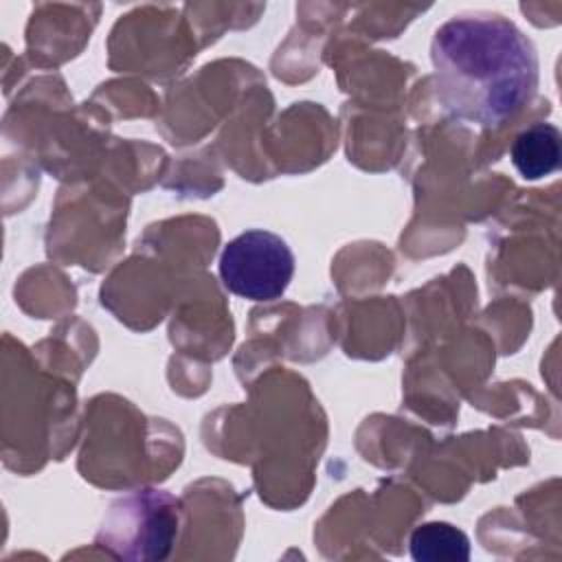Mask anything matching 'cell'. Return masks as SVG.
I'll list each match as a JSON object with an SVG mask.
<instances>
[{
  "instance_id": "3",
  "label": "cell",
  "mask_w": 562,
  "mask_h": 562,
  "mask_svg": "<svg viewBox=\"0 0 562 562\" xmlns=\"http://www.w3.org/2000/svg\"><path fill=\"white\" fill-rule=\"evenodd\" d=\"M294 277V252L277 233L252 228L231 239L220 255V279L248 301L279 299Z\"/></svg>"
},
{
  "instance_id": "2",
  "label": "cell",
  "mask_w": 562,
  "mask_h": 562,
  "mask_svg": "<svg viewBox=\"0 0 562 562\" xmlns=\"http://www.w3.org/2000/svg\"><path fill=\"white\" fill-rule=\"evenodd\" d=\"M180 503L165 490H134L116 498L97 531V544L119 560H165L178 538Z\"/></svg>"
},
{
  "instance_id": "5",
  "label": "cell",
  "mask_w": 562,
  "mask_h": 562,
  "mask_svg": "<svg viewBox=\"0 0 562 562\" xmlns=\"http://www.w3.org/2000/svg\"><path fill=\"white\" fill-rule=\"evenodd\" d=\"M411 558L417 562H468L470 538L443 520L424 522L411 533Z\"/></svg>"
},
{
  "instance_id": "4",
  "label": "cell",
  "mask_w": 562,
  "mask_h": 562,
  "mask_svg": "<svg viewBox=\"0 0 562 562\" xmlns=\"http://www.w3.org/2000/svg\"><path fill=\"white\" fill-rule=\"evenodd\" d=\"M509 158L525 180H540L555 173L562 158L560 130L544 121L525 127L516 134Z\"/></svg>"
},
{
  "instance_id": "1",
  "label": "cell",
  "mask_w": 562,
  "mask_h": 562,
  "mask_svg": "<svg viewBox=\"0 0 562 562\" xmlns=\"http://www.w3.org/2000/svg\"><path fill=\"white\" fill-rule=\"evenodd\" d=\"M435 94L457 121L498 127L536 94L533 42L498 13H463L443 22L430 42Z\"/></svg>"
}]
</instances>
